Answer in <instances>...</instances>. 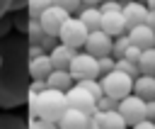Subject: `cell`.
Returning <instances> with one entry per match:
<instances>
[{"mask_svg": "<svg viewBox=\"0 0 155 129\" xmlns=\"http://www.w3.org/2000/svg\"><path fill=\"white\" fill-rule=\"evenodd\" d=\"M75 85V80H73V75L68 73V71H61V68H53L51 73H48V78H46V88H56V90H70Z\"/></svg>", "mask_w": 155, "mask_h": 129, "instance_id": "obj_19", "label": "cell"}, {"mask_svg": "<svg viewBox=\"0 0 155 129\" xmlns=\"http://www.w3.org/2000/svg\"><path fill=\"white\" fill-rule=\"evenodd\" d=\"M126 34H128L131 44H136L138 49H150V46H155V29H153L150 24H145V22L131 27Z\"/></svg>", "mask_w": 155, "mask_h": 129, "instance_id": "obj_11", "label": "cell"}, {"mask_svg": "<svg viewBox=\"0 0 155 129\" xmlns=\"http://www.w3.org/2000/svg\"><path fill=\"white\" fill-rule=\"evenodd\" d=\"M0 129H29V127H27V119L17 114H0Z\"/></svg>", "mask_w": 155, "mask_h": 129, "instance_id": "obj_21", "label": "cell"}, {"mask_svg": "<svg viewBox=\"0 0 155 129\" xmlns=\"http://www.w3.org/2000/svg\"><path fill=\"white\" fill-rule=\"evenodd\" d=\"M56 124H58V129H85V127L90 124V114L68 107V110L61 114V119H58Z\"/></svg>", "mask_w": 155, "mask_h": 129, "instance_id": "obj_14", "label": "cell"}, {"mask_svg": "<svg viewBox=\"0 0 155 129\" xmlns=\"http://www.w3.org/2000/svg\"><path fill=\"white\" fill-rule=\"evenodd\" d=\"M116 68L124 71V73H128L131 78H138V75H140L138 63H133V61H128V58H116Z\"/></svg>", "mask_w": 155, "mask_h": 129, "instance_id": "obj_26", "label": "cell"}, {"mask_svg": "<svg viewBox=\"0 0 155 129\" xmlns=\"http://www.w3.org/2000/svg\"><path fill=\"white\" fill-rule=\"evenodd\" d=\"M97 7H99V12H119L124 7V0H102Z\"/></svg>", "mask_w": 155, "mask_h": 129, "instance_id": "obj_29", "label": "cell"}, {"mask_svg": "<svg viewBox=\"0 0 155 129\" xmlns=\"http://www.w3.org/2000/svg\"><path fill=\"white\" fill-rule=\"evenodd\" d=\"M75 54H78V49H73V46H68V44H61V41L48 51L53 68H61V71H68V66H70V61H73Z\"/></svg>", "mask_w": 155, "mask_h": 129, "instance_id": "obj_15", "label": "cell"}, {"mask_svg": "<svg viewBox=\"0 0 155 129\" xmlns=\"http://www.w3.org/2000/svg\"><path fill=\"white\" fill-rule=\"evenodd\" d=\"M44 88H46V80H31V83H29V90H27V92H41Z\"/></svg>", "mask_w": 155, "mask_h": 129, "instance_id": "obj_37", "label": "cell"}, {"mask_svg": "<svg viewBox=\"0 0 155 129\" xmlns=\"http://www.w3.org/2000/svg\"><path fill=\"white\" fill-rule=\"evenodd\" d=\"M78 19L87 27V32H94V29H99L102 12H99V7H97V5H82V7L78 10Z\"/></svg>", "mask_w": 155, "mask_h": 129, "instance_id": "obj_18", "label": "cell"}, {"mask_svg": "<svg viewBox=\"0 0 155 129\" xmlns=\"http://www.w3.org/2000/svg\"><path fill=\"white\" fill-rule=\"evenodd\" d=\"M0 107L12 110L27 102V90L31 83L29 75V39L27 34L2 37L0 39Z\"/></svg>", "mask_w": 155, "mask_h": 129, "instance_id": "obj_1", "label": "cell"}, {"mask_svg": "<svg viewBox=\"0 0 155 129\" xmlns=\"http://www.w3.org/2000/svg\"><path fill=\"white\" fill-rule=\"evenodd\" d=\"M68 17H70V15H68L63 7H58V5H48V7L39 15V22H41L44 32H48V34L58 37V29H61V24H63Z\"/></svg>", "mask_w": 155, "mask_h": 129, "instance_id": "obj_9", "label": "cell"}, {"mask_svg": "<svg viewBox=\"0 0 155 129\" xmlns=\"http://www.w3.org/2000/svg\"><path fill=\"white\" fill-rule=\"evenodd\" d=\"M131 46V39H128V34H119V37H114V44H111V56L114 58H124V54H126V49Z\"/></svg>", "mask_w": 155, "mask_h": 129, "instance_id": "obj_22", "label": "cell"}, {"mask_svg": "<svg viewBox=\"0 0 155 129\" xmlns=\"http://www.w3.org/2000/svg\"><path fill=\"white\" fill-rule=\"evenodd\" d=\"M68 73L73 75V80H85V78H99V66H97V58L87 51H78L68 66Z\"/></svg>", "mask_w": 155, "mask_h": 129, "instance_id": "obj_4", "label": "cell"}, {"mask_svg": "<svg viewBox=\"0 0 155 129\" xmlns=\"http://www.w3.org/2000/svg\"><path fill=\"white\" fill-rule=\"evenodd\" d=\"M145 7L148 10H155V0H145Z\"/></svg>", "mask_w": 155, "mask_h": 129, "instance_id": "obj_43", "label": "cell"}, {"mask_svg": "<svg viewBox=\"0 0 155 129\" xmlns=\"http://www.w3.org/2000/svg\"><path fill=\"white\" fill-rule=\"evenodd\" d=\"M80 2H82V5H99L102 0H80Z\"/></svg>", "mask_w": 155, "mask_h": 129, "instance_id": "obj_42", "label": "cell"}, {"mask_svg": "<svg viewBox=\"0 0 155 129\" xmlns=\"http://www.w3.org/2000/svg\"><path fill=\"white\" fill-rule=\"evenodd\" d=\"M138 71H140V73H148V75H155V46H150V49H143V51H140Z\"/></svg>", "mask_w": 155, "mask_h": 129, "instance_id": "obj_20", "label": "cell"}, {"mask_svg": "<svg viewBox=\"0 0 155 129\" xmlns=\"http://www.w3.org/2000/svg\"><path fill=\"white\" fill-rule=\"evenodd\" d=\"M56 44H58V37H53V34H48V32H44V37L39 39V46H41L46 54H48V51H51Z\"/></svg>", "mask_w": 155, "mask_h": 129, "instance_id": "obj_32", "label": "cell"}, {"mask_svg": "<svg viewBox=\"0 0 155 129\" xmlns=\"http://www.w3.org/2000/svg\"><path fill=\"white\" fill-rule=\"evenodd\" d=\"M12 27L19 32V34H27L29 29V12H12Z\"/></svg>", "mask_w": 155, "mask_h": 129, "instance_id": "obj_25", "label": "cell"}, {"mask_svg": "<svg viewBox=\"0 0 155 129\" xmlns=\"http://www.w3.org/2000/svg\"><path fill=\"white\" fill-rule=\"evenodd\" d=\"M51 5V0H27V12L31 19H39V15Z\"/></svg>", "mask_w": 155, "mask_h": 129, "instance_id": "obj_24", "label": "cell"}, {"mask_svg": "<svg viewBox=\"0 0 155 129\" xmlns=\"http://www.w3.org/2000/svg\"><path fill=\"white\" fill-rule=\"evenodd\" d=\"M145 24H150L155 29V10H148V17H145Z\"/></svg>", "mask_w": 155, "mask_h": 129, "instance_id": "obj_40", "label": "cell"}, {"mask_svg": "<svg viewBox=\"0 0 155 129\" xmlns=\"http://www.w3.org/2000/svg\"><path fill=\"white\" fill-rule=\"evenodd\" d=\"M10 29H12V12H7V15H2V17H0V39H2V37H7V34H10Z\"/></svg>", "mask_w": 155, "mask_h": 129, "instance_id": "obj_33", "label": "cell"}, {"mask_svg": "<svg viewBox=\"0 0 155 129\" xmlns=\"http://www.w3.org/2000/svg\"><path fill=\"white\" fill-rule=\"evenodd\" d=\"M133 95H138L143 100H153L155 97V75L140 73L138 78H133Z\"/></svg>", "mask_w": 155, "mask_h": 129, "instance_id": "obj_17", "label": "cell"}, {"mask_svg": "<svg viewBox=\"0 0 155 129\" xmlns=\"http://www.w3.org/2000/svg\"><path fill=\"white\" fill-rule=\"evenodd\" d=\"M92 122L97 124V129H126V122L119 114V110H107V112L94 110Z\"/></svg>", "mask_w": 155, "mask_h": 129, "instance_id": "obj_13", "label": "cell"}, {"mask_svg": "<svg viewBox=\"0 0 155 129\" xmlns=\"http://www.w3.org/2000/svg\"><path fill=\"white\" fill-rule=\"evenodd\" d=\"M131 129H155V122L153 119H140V122L131 124Z\"/></svg>", "mask_w": 155, "mask_h": 129, "instance_id": "obj_36", "label": "cell"}, {"mask_svg": "<svg viewBox=\"0 0 155 129\" xmlns=\"http://www.w3.org/2000/svg\"><path fill=\"white\" fill-rule=\"evenodd\" d=\"M78 85L80 88H85L94 100L97 97H102L104 95V90H102V83H99V78H85V80H78Z\"/></svg>", "mask_w": 155, "mask_h": 129, "instance_id": "obj_23", "label": "cell"}, {"mask_svg": "<svg viewBox=\"0 0 155 129\" xmlns=\"http://www.w3.org/2000/svg\"><path fill=\"white\" fill-rule=\"evenodd\" d=\"M85 129H97V124H94V122H92V117H90V124H87V127H85Z\"/></svg>", "mask_w": 155, "mask_h": 129, "instance_id": "obj_44", "label": "cell"}, {"mask_svg": "<svg viewBox=\"0 0 155 129\" xmlns=\"http://www.w3.org/2000/svg\"><path fill=\"white\" fill-rule=\"evenodd\" d=\"M85 39H87V27L78 17H68L61 24V29H58V41L61 44H68L73 49H82L85 46Z\"/></svg>", "mask_w": 155, "mask_h": 129, "instance_id": "obj_5", "label": "cell"}, {"mask_svg": "<svg viewBox=\"0 0 155 129\" xmlns=\"http://www.w3.org/2000/svg\"><path fill=\"white\" fill-rule=\"evenodd\" d=\"M99 83H102L104 95H109L114 100H121V97H126V95L133 92V78L128 73L119 71V68L109 71L107 75H99Z\"/></svg>", "mask_w": 155, "mask_h": 129, "instance_id": "obj_3", "label": "cell"}, {"mask_svg": "<svg viewBox=\"0 0 155 129\" xmlns=\"http://www.w3.org/2000/svg\"><path fill=\"white\" fill-rule=\"evenodd\" d=\"M116 105H119V100H114V97H109V95L97 97V110H102V112H107V110H116Z\"/></svg>", "mask_w": 155, "mask_h": 129, "instance_id": "obj_31", "label": "cell"}, {"mask_svg": "<svg viewBox=\"0 0 155 129\" xmlns=\"http://www.w3.org/2000/svg\"><path fill=\"white\" fill-rule=\"evenodd\" d=\"M111 44H114V37H109L102 29H94V32H87V39H85L82 49L87 54H92L94 58H99V56H109L111 54Z\"/></svg>", "mask_w": 155, "mask_h": 129, "instance_id": "obj_8", "label": "cell"}, {"mask_svg": "<svg viewBox=\"0 0 155 129\" xmlns=\"http://www.w3.org/2000/svg\"><path fill=\"white\" fill-rule=\"evenodd\" d=\"M65 110H68V102H65V92L63 90L44 88L36 95V117L48 119V122H58Z\"/></svg>", "mask_w": 155, "mask_h": 129, "instance_id": "obj_2", "label": "cell"}, {"mask_svg": "<svg viewBox=\"0 0 155 129\" xmlns=\"http://www.w3.org/2000/svg\"><path fill=\"white\" fill-rule=\"evenodd\" d=\"M0 63H2V58H0Z\"/></svg>", "mask_w": 155, "mask_h": 129, "instance_id": "obj_46", "label": "cell"}, {"mask_svg": "<svg viewBox=\"0 0 155 129\" xmlns=\"http://www.w3.org/2000/svg\"><path fill=\"white\" fill-rule=\"evenodd\" d=\"M140 51H143V49H138L136 44H131V46L126 49V54H124V58H128V61H133V63H138V58H140Z\"/></svg>", "mask_w": 155, "mask_h": 129, "instance_id": "obj_34", "label": "cell"}, {"mask_svg": "<svg viewBox=\"0 0 155 129\" xmlns=\"http://www.w3.org/2000/svg\"><path fill=\"white\" fill-rule=\"evenodd\" d=\"M51 71H53V63H51L48 54H39L36 58H29V75H31V80H46Z\"/></svg>", "mask_w": 155, "mask_h": 129, "instance_id": "obj_16", "label": "cell"}, {"mask_svg": "<svg viewBox=\"0 0 155 129\" xmlns=\"http://www.w3.org/2000/svg\"><path fill=\"white\" fill-rule=\"evenodd\" d=\"M121 15H124V19H126V32H128L131 27L145 22V17H148V7H145V2H138V0H124Z\"/></svg>", "mask_w": 155, "mask_h": 129, "instance_id": "obj_10", "label": "cell"}, {"mask_svg": "<svg viewBox=\"0 0 155 129\" xmlns=\"http://www.w3.org/2000/svg\"><path fill=\"white\" fill-rule=\"evenodd\" d=\"M27 127H29V129H58V124H56V122H48V119H41V117L29 119V122H27Z\"/></svg>", "mask_w": 155, "mask_h": 129, "instance_id": "obj_30", "label": "cell"}, {"mask_svg": "<svg viewBox=\"0 0 155 129\" xmlns=\"http://www.w3.org/2000/svg\"><path fill=\"white\" fill-rule=\"evenodd\" d=\"M116 110H119V114L124 117L126 127H131V124L145 119V100L138 97V95H133V92L126 95V97H121L119 105H116Z\"/></svg>", "mask_w": 155, "mask_h": 129, "instance_id": "obj_6", "label": "cell"}, {"mask_svg": "<svg viewBox=\"0 0 155 129\" xmlns=\"http://www.w3.org/2000/svg\"><path fill=\"white\" fill-rule=\"evenodd\" d=\"M22 7H27V0H10V7H7V12H19Z\"/></svg>", "mask_w": 155, "mask_h": 129, "instance_id": "obj_38", "label": "cell"}, {"mask_svg": "<svg viewBox=\"0 0 155 129\" xmlns=\"http://www.w3.org/2000/svg\"><path fill=\"white\" fill-rule=\"evenodd\" d=\"M51 5H58V7H63L68 15H73V12H78V10L82 7V2H80V0H51Z\"/></svg>", "mask_w": 155, "mask_h": 129, "instance_id": "obj_28", "label": "cell"}, {"mask_svg": "<svg viewBox=\"0 0 155 129\" xmlns=\"http://www.w3.org/2000/svg\"><path fill=\"white\" fill-rule=\"evenodd\" d=\"M138 2H145V0H138Z\"/></svg>", "mask_w": 155, "mask_h": 129, "instance_id": "obj_45", "label": "cell"}, {"mask_svg": "<svg viewBox=\"0 0 155 129\" xmlns=\"http://www.w3.org/2000/svg\"><path fill=\"white\" fill-rule=\"evenodd\" d=\"M97 66H99V75H107L109 71H114L116 68V58L109 54V56H99L97 58Z\"/></svg>", "mask_w": 155, "mask_h": 129, "instance_id": "obj_27", "label": "cell"}, {"mask_svg": "<svg viewBox=\"0 0 155 129\" xmlns=\"http://www.w3.org/2000/svg\"><path fill=\"white\" fill-rule=\"evenodd\" d=\"M39 54H46V51H44L39 44H29V58H36Z\"/></svg>", "mask_w": 155, "mask_h": 129, "instance_id": "obj_39", "label": "cell"}, {"mask_svg": "<svg viewBox=\"0 0 155 129\" xmlns=\"http://www.w3.org/2000/svg\"><path fill=\"white\" fill-rule=\"evenodd\" d=\"M65 102H68V107H73V110H80V112H85V114H94V110H97V100L85 90V88H80L78 83L70 88V90H65Z\"/></svg>", "mask_w": 155, "mask_h": 129, "instance_id": "obj_7", "label": "cell"}, {"mask_svg": "<svg viewBox=\"0 0 155 129\" xmlns=\"http://www.w3.org/2000/svg\"><path fill=\"white\" fill-rule=\"evenodd\" d=\"M7 7H10V0H0V17L7 15Z\"/></svg>", "mask_w": 155, "mask_h": 129, "instance_id": "obj_41", "label": "cell"}, {"mask_svg": "<svg viewBox=\"0 0 155 129\" xmlns=\"http://www.w3.org/2000/svg\"><path fill=\"white\" fill-rule=\"evenodd\" d=\"M99 29L107 32L109 37H119V34H126V19L119 12H102V19H99Z\"/></svg>", "mask_w": 155, "mask_h": 129, "instance_id": "obj_12", "label": "cell"}, {"mask_svg": "<svg viewBox=\"0 0 155 129\" xmlns=\"http://www.w3.org/2000/svg\"><path fill=\"white\" fill-rule=\"evenodd\" d=\"M145 119H153L155 122V97L153 100H145Z\"/></svg>", "mask_w": 155, "mask_h": 129, "instance_id": "obj_35", "label": "cell"}]
</instances>
